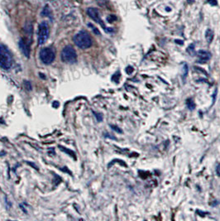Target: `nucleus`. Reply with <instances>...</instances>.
<instances>
[{"mask_svg":"<svg viewBox=\"0 0 220 221\" xmlns=\"http://www.w3.org/2000/svg\"><path fill=\"white\" fill-rule=\"evenodd\" d=\"M55 57V53L53 48L45 47L42 48L40 51V59L44 64L50 65L54 61Z\"/></svg>","mask_w":220,"mask_h":221,"instance_id":"39448f33","label":"nucleus"},{"mask_svg":"<svg viewBox=\"0 0 220 221\" xmlns=\"http://www.w3.org/2000/svg\"><path fill=\"white\" fill-rule=\"evenodd\" d=\"M207 2H208L211 6H216V5L218 4L217 0H207Z\"/></svg>","mask_w":220,"mask_h":221,"instance_id":"dca6fc26","label":"nucleus"},{"mask_svg":"<svg viewBox=\"0 0 220 221\" xmlns=\"http://www.w3.org/2000/svg\"><path fill=\"white\" fill-rule=\"evenodd\" d=\"M133 68L132 67V66H128V67H127V69H126V72H127L128 74H132V72H133Z\"/></svg>","mask_w":220,"mask_h":221,"instance_id":"f3484780","label":"nucleus"},{"mask_svg":"<svg viewBox=\"0 0 220 221\" xmlns=\"http://www.w3.org/2000/svg\"><path fill=\"white\" fill-rule=\"evenodd\" d=\"M74 42L80 49H88L92 46V38L85 31H80L75 35Z\"/></svg>","mask_w":220,"mask_h":221,"instance_id":"f257e3e1","label":"nucleus"},{"mask_svg":"<svg viewBox=\"0 0 220 221\" xmlns=\"http://www.w3.org/2000/svg\"><path fill=\"white\" fill-rule=\"evenodd\" d=\"M115 20H116V17H115L114 15H109L107 17V21L109 23H113Z\"/></svg>","mask_w":220,"mask_h":221,"instance_id":"ddd939ff","label":"nucleus"},{"mask_svg":"<svg viewBox=\"0 0 220 221\" xmlns=\"http://www.w3.org/2000/svg\"><path fill=\"white\" fill-rule=\"evenodd\" d=\"M13 65L12 55L4 45L0 44V67L3 70H8Z\"/></svg>","mask_w":220,"mask_h":221,"instance_id":"f03ea898","label":"nucleus"},{"mask_svg":"<svg viewBox=\"0 0 220 221\" xmlns=\"http://www.w3.org/2000/svg\"><path fill=\"white\" fill-rule=\"evenodd\" d=\"M188 75V65L186 63H183V75H182V78L184 80V79L186 78V76Z\"/></svg>","mask_w":220,"mask_h":221,"instance_id":"f8f14e48","label":"nucleus"},{"mask_svg":"<svg viewBox=\"0 0 220 221\" xmlns=\"http://www.w3.org/2000/svg\"><path fill=\"white\" fill-rule=\"evenodd\" d=\"M186 105H187L188 108H189V109H190V111L194 110V108H195V104H194V100L191 99V98L186 100Z\"/></svg>","mask_w":220,"mask_h":221,"instance_id":"9d476101","label":"nucleus"},{"mask_svg":"<svg viewBox=\"0 0 220 221\" xmlns=\"http://www.w3.org/2000/svg\"><path fill=\"white\" fill-rule=\"evenodd\" d=\"M106 1H107V0H97L98 3H99V4H100V5L104 4V3H106Z\"/></svg>","mask_w":220,"mask_h":221,"instance_id":"aec40b11","label":"nucleus"},{"mask_svg":"<svg viewBox=\"0 0 220 221\" xmlns=\"http://www.w3.org/2000/svg\"><path fill=\"white\" fill-rule=\"evenodd\" d=\"M197 57H198V63H200V64H204V63L208 62L211 58V53L207 51H199L197 53Z\"/></svg>","mask_w":220,"mask_h":221,"instance_id":"0eeeda50","label":"nucleus"},{"mask_svg":"<svg viewBox=\"0 0 220 221\" xmlns=\"http://www.w3.org/2000/svg\"><path fill=\"white\" fill-rule=\"evenodd\" d=\"M111 128L113 129L114 131H116L117 132H119V133H121V132H123V131L121 130V129L118 128V127H117V126H115V125H111Z\"/></svg>","mask_w":220,"mask_h":221,"instance_id":"2eb2a0df","label":"nucleus"},{"mask_svg":"<svg viewBox=\"0 0 220 221\" xmlns=\"http://www.w3.org/2000/svg\"><path fill=\"white\" fill-rule=\"evenodd\" d=\"M89 27H91V28L93 29V31H94V33H95V34H97V35H99V34H100V32H99V30H98V29H97V28H96V27H94V25H92V24H90V23H89Z\"/></svg>","mask_w":220,"mask_h":221,"instance_id":"4468645a","label":"nucleus"},{"mask_svg":"<svg viewBox=\"0 0 220 221\" xmlns=\"http://www.w3.org/2000/svg\"><path fill=\"white\" fill-rule=\"evenodd\" d=\"M95 114V116L97 117V119H98L99 121H101V120L103 119L102 115H101V114Z\"/></svg>","mask_w":220,"mask_h":221,"instance_id":"6ab92c4d","label":"nucleus"},{"mask_svg":"<svg viewBox=\"0 0 220 221\" xmlns=\"http://www.w3.org/2000/svg\"><path fill=\"white\" fill-rule=\"evenodd\" d=\"M187 2L189 3H193V0H187Z\"/></svg>","mask_w":220,"mask_h":221,"instance_id":"5701e85b","label":"nucleus"},{"mask_svg":"<svg viewBox=\"0 0 220 221\" xmlns=\"http://www.w3.org/2000/svg\"><path fill=\"white\" fill-rule=\"evenodd\" d=\"M176 42H177V43H179V44H181V45H183V43H184V42H183V41H178V40H176Z\"/></svg>","mask_w":220,"mask_h":221,"instance_id":"4be33fe9","label":"nucleus"},{"mask_svg":"<svg viewBox=\"0 0 220 221\" xmlns=\"http://www.w3.org/2000/svg\"><path fill=\"white\" fill-rule=\"evenodd\" d=\"M186 51L190 56H195V55H196V52H195V50H194V44H191V45L189 46Z\"/></svg>","mask_w":220,"mask_h":221,"instance_id":"9b49d317","label":"nucleus"},{"mask_svg":"<svg viewBox=\"0 0 220 221\" xmlns=\"http://www.w3.org/2000/svg\"><path fill=\"white\" fill-rule=\"evenodd\" d=\"M61 57L62 61L67 64H74L77 61V54L71 46H66L63 48Z\"/></svg>","mask_w":220,"mask_h":221,"instance_id":"7ed1b4c3","label":"nucleus"},{"mask_svg":"<svg viewBox=\"0 0 220 221\" xmlns=\"http://www.w3.org/2000/svg\"><path fill=\"white\" fill-rule=\"evenodd\" d=\"M25 85H26V88H27V90H31V85L29 81H25Z\"/></svg>","mask_w":220,"mask_h":221,"instance_id":"a211bd4d","label":"nucleus"},{"mask_svg":"<svg viewBox=\"0 0 220 221\" xmlns=\"http://www.w3.org/2000/svg\"><path fill=\"white\" fill-rule=\"evenodd\" d=\"M49 33H50V30H49L48 24L46 22L41 23L38 26V44L43 45L46 42L49 37Z\"/></svg>","mask_w":220,"mask_h":221,"instance_id":"423d86ee","label":"nucleus"},{"mask_svg":"<svg viewBox=\"0 0 220 221\" xmlns=\"http://www.w3.org/2000/svg\"><path fill=\"white\" fill-rule=\"evenodd\" d=\"M18 45H19V47L21 49V51H22V52L23 53V55L28 58L29 56H30V47H29L28 44L27 43V41L24 39H21L19 41Z\"/></svg>","mask_w":220,"mask_h":221,"instance_id":"6e6552de","label":"nucleus"},{"mask_svg":"<svg viewBox=\"0 0 220 221\" xmlns=\"http://www.w3.org/2000/svg\"><path fill=\"white\" fill-rule=\"evenodd\" d=\"M214 31H213L211 29H207L206 30V32H205V38H206V41H207L208 43H211L213 39H214Z\"/></svg>","mask_w":220,"mask_h":221,"instance_id":"1a4fd4ad","label":"nucleus"},{"mask_svg":"<svg viewBox=\"0 0 220 221\" xmlns=\"http://www.w3.org/2000/svg\"><path fill=\"white\" fill-rule=\"evenodd\" d=\"M216 172H217L218 176H220V165H218L217 168H216Z\"/></svg>","mask_w":220,"mask_h":221,"instance_id":"412c9836","label":"nucleus"},{"mask_svg":"<svg viewBox=\"0 0 220 221\" xmlns=\"http://www.w3.org/2000/svg\"><path fill=\"white\" fill-rule=\"evenodd\" d=\"M87 14H88V16L90 17V18H92L94 22L99 23V25L104 29V31H107V32H113V28H109V27H107L105 26V24L103 23L102 18L100 17L99 11L96 8H89L88 9H87Z\"/></svg>","mask_w":220,"mask_h":221,"instance_id":"20e7f679","label":"nucleus"}]
</instances>
